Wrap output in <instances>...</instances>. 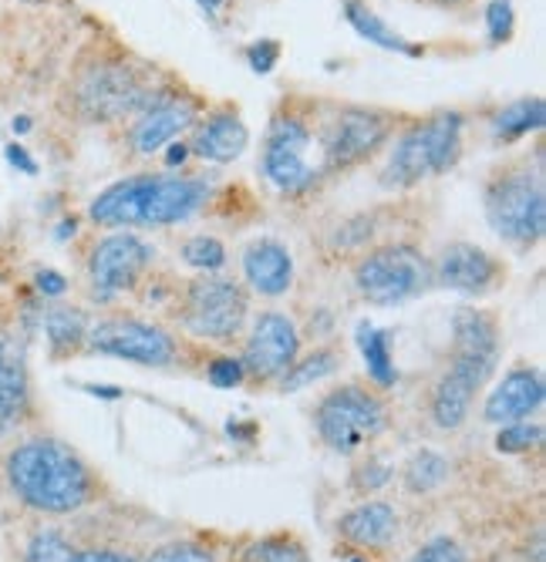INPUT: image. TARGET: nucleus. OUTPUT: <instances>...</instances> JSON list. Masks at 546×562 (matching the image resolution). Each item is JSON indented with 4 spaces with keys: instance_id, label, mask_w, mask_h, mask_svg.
I'll return each mask as SVG.
<instances>
[{
    "instance_id": "obj_1",
    "label": "nucleus",
    "mask_w": 546,
    "mask_h": 562,
    "mask_svg": "<svg viewBox=\"0 0 546 562\" xmlns=\"http://www.w3.org/2000/svg\"><path fill=\"white\" fill-rule=\"evenodd\" d=\"M213 195V182L196 172H135L91 199L88 220L98 229H166L189 223Z\"/></svg>"
},
{
    "instance_id": "obj_2",
    "label": "nucleus",
    "mask_w": 546,
    "mask_h": 562,
    "mask_svg": "<svg viewBox=\"0 0 546 562\" xmlns=\"http://www.w3.org/2000/svg\"><path fill=\"white\" fill-rule=\"evenodd\" d=\"M503 350V327L500 317L482 306H459L453 317V353L449 368L432 387L428 415L435 428L456 431L466 425L476 394L492 381L495 364Z\"/></svg>"
},
{
    "instance_id": "obj_3",
    "label": "nucleus",
    "mask_w": 546,
    "mask_h": 562,
    "mask_svg": "<svg viewBox=\"0 0 546 562\" xmlns=\"http://www.w3.org/2000/svg\"><path fill=\"white\" fill-rule=\"evenodd\" d=\"M8 485L21 505L41 516H71L94 502L98 482L85 458L58 438H27L11 448Z\"/></svg>"
},
{
    "instance_id": "obj_4",
    "label": "nucleus",
    "mask_w": 546,
    "mask_h": 562,
    "mask_svg": "<svg viewBox=\"0 0 546 562\" xmlns=\"http://www.w3.org/2000/svg\"><path fill=\"white\" fill-rule=\"evenodd\" d=\"M463 132L466 115L456 109H442L405 125L402 132H394V142H388L391 148L378 182L391 192H405L445 176L463 159Z\"/></svg>"
},
{
    "instance_id": "obj_5",
    "label": "nucleus",
    "mask_w": 546,
    "mask_h": 562,
    "mask_svg": "<svg viewBox=\"0 0 546 562\" xmlns=\"http://www.w3.org/2000/svg\"><path fill=\"white\" fill-rule=\"evenodd\" d=\"M482 213L489 229L516 252H530L546 236V186L543 169L506 162L482 186Z\"/></svg>"
},
{
    "instance_id": "obj_6",
    "label": "nucleus",
    "mask_w": 546,
    "mask_h": 562,
    "mask_svg": "<svg viewBox=\"0 0 546 562\" xmlns=\"http://www.w3.org/2000/svg\"><path fill=\"white\" fill-rule=\"evenodd\" d=\"M172 321L192 340L230 347L250 324V290L226 273H196L172 293Z\"/></svg>"
},
{
    "instance_id": "obj_7",
    "label": "nucleus",
    "mask_w": 546,
    "mask_h": 562,
    "mask_svg": "<svg viewBox=\"0 0 546 562\" xmlns=\"http://www.w3.org/2000/svg\"><path fill=\"white\" fill-rule=\"evenodd\" d=\"M156 91L159 88L148 85V78L138 68L119 58H94L75 71L68 98H71V112L81 122L115 125L138 115Z\"/></svg>"
},
{
    "instance_id": "obj_8",
    "label": "nucleus",
    "mask_w": 546,
    "mask_h": 562,
    "mask_svg": "<svg viewBox=\"0 0 546 562\" xmlns=\"http://www.w3.org/2000/svg\"><path fill=\"white\" fill-rule=\"evenodd\" d=\"M352 283L371 306H399L432 290V260L409 239H388L358 252Z\"/></svg>"
},
{
    "instance_id": "obj_9",
    "label": "nucleus",
    "mask_w": 546,
    "mask_h": 562,
    "mask_svg": "<svg viewBox=\"0 0 546 562\" xmlns=\"http://www.w3.org/2000/svg\"><path fill=\"white\" fill-rule=\"evenodd\" d=\"M317 145V128L311 125L308 112L283 105L274 112L264 148H260V172L264 179L287 199H304L321 186V166L311 159Z\"/></svg>"
},
{
    "instance_id": "obj_10",
    "label": "nucleus",
    "mask_w": 546,
    "mask_h": 562,
    "mask_svg": "<svg viewBox=\"0 0 546 562\" xmlns=\"http://www.w3.org/2000/svg\"><path fill=\"white\" fill-rule=\"evenodd\" d=\"M388 401L378 387L347 381L331 387L314 404V431L334 454H358L388 431Z\"/></svg>"
},
{
    "instance_id": "obj_11",
    "label": "nucleus",
    "mask_w": 546,
    "mask_h": 562,
    "mask_svg": "<svg viewBox=\"0 0 546 562\" xmlns=\"http://www.w3.org/2000/svg\"><path fill=\"white\" fill-rule=\"evenodd\" d=\"M156 267V246L135 229H112L94 236L85 252V290L94 303L112 306L129 293H138Z\"/></svg>"
},
{
    "instance_id": "obj_12",
    "label": "nucleus",
    "mask_w": 546,
    "mask_h": 562,
    "mask_svg": "<svg viewBox=\"0 0 546 562\" xmlns=\"http://www.w3.org/2000/svg\"><path fill=\"white\" fill-rule=\"evenodd\" d=\"M399 132V115L368 105H341L317 128L321 176H341L365 166Z\"/></svg>"
},
{
    "instance_id": "obj_13",
    "label": "nucleus",
    "mask_w": 546,
    "mask_h": 562,
    "mask_svg": "<svg viewBox=\"0 0 546 562\" xmlns=\"http://www.w3.org/2000/svg\"><path fill=\"white\" fill-rule=\"evenodd\" d=\"M85 350L98 357H115V361H129L138 368H172L182 357L179 334H172L159 321L122 317V314L91 321Z\"/></svg>"
},
{
    "instance_id": "obj_14",
    "label": "nucleus",
    "mask_w": 546,
    "mask_h": 562,
    "mask_svg": "<svg viewBox=\"0 0 546 562\" xmlns=\"http://www.w3.org/2000/svg\"><path fill=\"white\" fill-rule=\"evenodd\" d=\"M301 347H304V334L287 311H260L243 330L239 364L246 381L277 384L297 357H301Z\"/></svg>"
},
{
    "instance_id": "obj_15",
    "label": "nucleus",
    "mask_w": 546,
    "mask_h": 562,
    "mask_svg": "<svg viewBox=\"0 0 546 562\" xmlns=\"http://www.w3.org/2000/svg\"><path fill=\"white\" fill-rule=\"evenodd\" d=\"M506 277H510V270L495 252H489L476 243H466V239L445 243L438 249V257L432 260V286L453 290V293H463L472 300L503 290Z\"/></svg>"
},
{
    "instance_id": "obj_16",
    "label": "nucleus",
    "mask_w": 546,
    "mask_h": 562,
    "mask_svg": "<svg viewBox=\"0 0 546 562\" xmlns=\"http://www.w3.org/2000/svg\"><path fill=\"white\" fill-rule=\"evenodd\" d=\"M196 119H200V101L192 94H179L169 88H159L148 105L132 115L129 122V148L135 156L148 159V156H159L166 145H172L179 135H186Z\"/></svg>"
},
{
    "instance_id": "obj_17",
    "label": "nucleus",
    "mask_w": 546,
    "mask_h": 562,
    "mask_svg": "<svg viewBox=\"0 0 546 562\" xmlns=\"http://www.w3.org/2000/svg\"><path fill=\"white\" fill-rule=\"evenodd\" d=\"M239 273H243L239 283L250 290V296L280 300L293 290V277H297L293 252L277 236H257L239 252Z\"/></svg>"
},
{
    "instance_id": "obj_18",
    "label": "nucleus",
    "mask_w": 546,
    "mask_h": 562,
    "mask_svg": "<svg viewBox=\"0 0 546 562\" xmlns=\"http://www.w3.org/2000/svg\"><path fill=\"white\" fill-rule=\"evenodd\" d=\"M546 401V381L536 364H520L503 374V381L486 394L482 418L489 425H510L533 418Z\"/></svg>"
},
{
    "instance_id": "obj_19",
    "label": "nucleus",
    "mask_w": 546,
    "mask_h": 562,
    "mask_svg": "<svg viewBox=\"0 0 546 562\" xmlns=\"http://www.w3.org/2000/svg\"><path fill=\"white\" fill-rule=\"evenodd\" d=\"M189 156L203 159L210 166H230L236 162L246 145H250V128L239 119V112L233 105H220L207 115L196 119V125L189 128Z\"/></svg>"
},
{
    "instance_id": "obj_20",
    "label": "nucleus",
    "mask_w": 546,
    "mask_h": 562,
    "mask_svg": "<svg viewBox=\"0 0 546 562\" xmlns=\"http://www.w3.org/2000/svg\"><path fill=\"white\" fill-rule=\"evenodd\" d=\"M399 532V508L385 498L358 502L337 519V536L358 549H385Z\"/></svg>"
},
{
    "instance_id": "obj_21",
    "label": "nucleus",
    "mask_w": 546,
    "mask_h": 562,
    "mask_svg": "<svg viewBox=\"0 0 546 562\" xmlns=\"http://www.w3.org/2000/svg\"><path fill=\"white\" fill-rule=\"evenodd\" d=\"M31 401L24 350L14 337H0V435H8Z\"/></svg>"
},
{
    "instance_id": "obj_22",
    "label": "nucleus",
    "mask_w": 546,
    "mask_h": 562,
    "mask_svg": "<svg viewBox=\"0 0 546 562\" xmlns=\"http://www.w3.org/2000/svg\"><path fill=\"white\" fill-rule=\"evenodd\" d=\"M41 327H44V337H47V347H52L55 357H65V353H75L85 347V337H88V314L81 306H68V303H52L41 317Z\"/></svg>"
},
{
    "instance_id": "obj_23",
    "label": "nucleus",
    "mask_w": 546,
    "mask_h": 562,
    "mask_svg": "<svg viewBox=\"0 0 546 562\" xmlns=\"http://www.w3.org/2000/svg\"><path fill=\"white\" fill-rule=\"evenodd\" d=\"M344 21L352 24L365 41L378 44L381 50H394V55H409V58L419 55V47H412L381 14H375L365 0H344Z\"/></svg>"
},
{
    "instance_id": "obj_24",
    "label": "nucleus",
    "mask_w": 546,
    "mask_h": 562,
    "mask_svg": "<svg viewBox=\"0 0 546 562\" xmlns=\"http://www.w3.org/2000/svg\"><path fill=\"white\" fill-rule=\"evenodd\" d=\"M341 364H344V353H341L334 344H317L314 350H308V353L297 357V361L290 364V371L277 381V387H280L283 394H293V391L311 387V384L331 378Z\"/></svg>"
},
{
    "instance_id": "obj_25",
    "label": "nucleus",
    "mask_w": 546,
    "mask_h": 562,
    "mask_svg": "<svg viewBox=\"0 0 546 562\" xmlns=\"http://www.w3.org/2000/svg\"><path fill=\"white\" fill-rule=\"evenodd\" d=\"M546 122V105H543V98L539 94H530V98H520L513 101V105H506L500 115H495L489 122L492 128V138L495 142H503V145H513L533 132H539Z\"/></svg>"
},
{
    "instance_id": "obj_26",
    "label": "nucleus",
    "mask_w": 546,
    "mask_h": 562,
    "mask_svg": "<svg viewBox=\"0 0 546 562\" xmlns=\"http://www.w3.org/2000/svg\"><path fill=\"white\" fill-rule=\"evenodd\" d=\"M179 257L196 273H223L230 252H226V243L220 236H213V233H196V236H186L182 239Z\"/></svg>"
},
{
    "instance_id": "obj_27",
    "label": "nucleus",
    "mask_w": 546,
    "mask_h": 562,
    "mask_svg": "<svg viewBox=\"0 0 546 562\" xmlns=\"http://www.w3.org/2000/svg\"><path fill=\"white\" fill-rule=\"evenodd\" d=\"M402 479H405V488L415 492V495L435 492L445 479H449V462H445L438 451L425 448V451L412 454V462L405 465Z\"/></svg>"
},
{
    "instance_id": "obj_28",
    "label": "nucleus",
    "mask_w": 546,
    "mask_h": 562,
    "mask_svg": "<svg viewBox=\"0 0 546 562\" xmlns=\"http://www.w3.org/2000/svg\"><path fill=\"white\" fill-rule=\"evenodd\" d=\"M361 353H365V361H368V371L375 378L378 387H388L394 381V364H391V347H388V334L371 327V324H361Z\"/></svg>"
},
{
    "instance_id": "obj_29",
    "label": "nucleus",
    "mask_w": 546,
    "mask_h": 562,
    "mask_svg": "<svg viewBox=\"0 0 546 562\" xmlns=\"http://www.w3.org/2000/svg\"><path fill=\"white\" fill-rule=\"evenodd\" d=\"M243 562H311L308 549L301 539L293 536H267L260 542H254L243 552Z\"/></svg>"
},
{
    "instance_id": "obj_30",
    "label": "nucleus",
    "mask_w": 546,
    "mask_h": 562,
    "mask_svg": "<svg viewBox=\"0 0 546 562\" xmlns=\"http://www.w3.org/2000/svg\"><path fill=\"white\" fill-rule=\"evenodd\" d=\"M539 445H543V425L530 418L500 425V435H495V451H503V454H526Z\"/></svg>"
},
{
    "instance_id": "obj_31",
    "label": "nucleus",
    "mask_w": 546,
    "mask_h": 562,
    "mask_svg": "<svg viewBox=\"0 0 546 562\" xmlns=\"http://www.w3.org/2000/svg\"><path fill=\"white\" fill-rule=\"evenodd\" d=\"M24 562H78V549L55 529H44L27 542Z\"/></svg>"
},
{
    "instance_id": "obj_32",
    "label": "nucleus",
    "mask_w": 546,
    "mask_h": 562,
    "mask_svg": "<svg viewBox=\"0 0 546 562\" xmlns=\"http://www.w3.org/2000/svg\"><path fill=\"white\" fill-rule=\"evenodd\" d=\"M138 562H216V552L207 542L196 539H179V542H166L159 549H153Z\"/></svg>"
},
{
    "instance_id": "obj_33",
    "label": "nucleus",
    "mask_w": 546,
    "mask_h": 562,
    "mask_svg": "<svg viewBox=\"0 0 546 562\" xmlns=\"http://www.w3.org/2000/svg\"><path fill=\"white\" fill-rule=\"evenodd\" d=\"M513 27H516L513 0H489V8H486V34H489V44H506L513 37Z\"/></svg>"
},
{
    "instance_id": "obj_34",
    "label": "nucleus",
    "mask_w": 546,
    "mask_h": 562,
    "mask_svg": "<svg viewBox=\"0 0 546 562\" xmlns=\"http://www.w3.org/2000/svg\"><path fill=\"white\" fill-rule=\"evenodd\" d=\"M391 465L385 462V458H368V462H361L358 469H355V479H352V485H355V492H361V495H375L378 488H385L388 482H391Z\"/></svg>"
},
{
    "instance_id": "obj_35",
    "label": "nucleus",
    "mask_w": 546,
    "mask_h": 562,
    "mask_svg": "<svg viewBox=\"0 0 546 562\" xmlns=\"http://www.w3.org/2000/svg\"><path fill=\"white\" fill-rule=\"evenodd\" d=\"M412 562H469V555H466V549H463L456 539H449V536H435V539H428V542L412 555Z\"/></svg>"
},
{
    "instance_id": "obj_36",
    "label": "nucleus",
    "mask_w": 546,
    "mask_h": 562,
    "mask_svg": "<svg viewBox=\"0 0 546 562\" xmlns=\"http://www.w3.org/2000/svg\"><path fill=\"white\" fill-rule=\"evenodd\" d=\"M207 378H210L213 387H223V391H230V387L246 381L239 357H216V361H210V368H207Z\"/></svg>"
},
{
    "instance_id": "obj_37",
    "label": "nucleus",
    "mask_w": 546,
    "mask_h": 562,
    "mask_svg": "<svg viewBox=\"0 0 546 562\" xmlns=\"http://www.w3.org/2000/svg\"><path fill=\"white\" fill-rule=\"evenodd\" d=\"M246 61H250V68H254L257 75H270V71L277 68V61H280V44L270 41V37L250 44V47H246Z\"/></svg>"
},
{
    "instance_id": "obj_38",
    "label": "nucleus",
    "mask_w": 546,
    "mask_h": 562,
    "mask_svg": "<svg viewBox=\"0 0 546 562\" xmlns=\"http://www.w3.org/2000/svg\"><path fill=\"white\" fill-rule=\"evenodd\" d=\"M34 290L44 293V296H52V300H58V296L68 293V280L62 273H55V270H37L34 273Z\"/></svg>"
},
{
    "instance_id": "obj_39",
    "label": "nucleus",
    "mask_w": 546,
    "mask_h": 562,
    "mask_svg": "<svg viewBox=\"0 0 546 562\" xmlns=\"http://www.w3.org/2000/svg\"><path fill=\"white\" fill-rule=\"evenodd\" d=\"M78 562H138L132 552L122 549H78Z\"/></svg>"
},
{
    "instance_id": "obj_40",
    "label": "nucleus",
    "mask_w": 546,
    "mask_h": 562,
    "mask_svg": "<svg viewBox=\"0 0 546 562\" xmlns=\"http://www.w3.org/2000/svg\"><path fill=\"white\" fill-rule=\"evenodd\" d=\"M8 162H11V166H18V169H21V172H27V176H34V172H37V162L27 156L24 145H8Z\"/></svg>"
},
{
    "instance_id": "obj_41",
    "label": "nucleus",
    "mask_w": 546,
    "mask_h": 562,
    "mask_svg": "<svg viewBox=\"0 0 546 562\" xmlns=\"http://www.w3.org/2000/svg\"><path fill=\"white\" fill-rule=\"evenodd\" d=\"M169 151H166V162L169 166H182L186 159H189V145H179V142H172V145H166Z\"/></svg>"
},
{
    "instance_id": "obj_42",
    "label": "nucleus",
    "mask_w": 546,
    "mask_h": 562,
    "mask_svg": "<svg viewBox=\"0 0 546 562\" xmlns=\"http://www.w3.org/2000/svg\"><path fill=\"white\" fill-rule=\"evenodd\" d=\"M200 8H203L207 14H216V11L223 8V0H200Z\"/></svg>"
},
{
    "instance_id": "obj_43",
    "label": "nucleus",
    "mask_w": 546,
    "mask_h": 562,
    "mask_svg": "<svg viewBox=\"0 0 546 562\" xmlns=\"http://www.w3.org/2000/svg\"><path fill=\"white\" fill-rule=\"evenodd\" d=\"M435 4H442V8H456V4H463V0H435Z\"/></svg>"
},
{
    "instance_id": "obj_44",
    "label": "nucleus",
    "mask_w": 546,
    "mask_h": 562,
    "mask_svg": "<svg viewBox=\"0 0 546 562\" xmlns=\"http://www.w3.org/2000/svg\"><path fill=\"white\" fill-rule=\"evenodd\" d=\"M34 4H41V0H34Z\"/></svg>"
}]
</instances>
